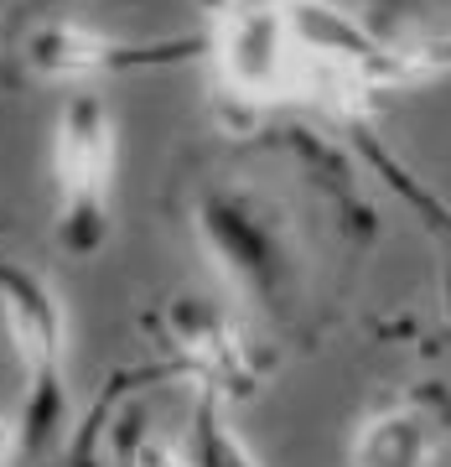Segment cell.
<instances>
[{"label":"cell","instance_id":"cell-2","mask_svg":"<svg viewBox=\"0 0 451 467\" xmlns=\"http://www.w3.org/2000/svg\"><path fill=\"white\" fill-rule=\"evenodd\" d=\"M0 312H5L21 374H26V400H21V426H16L21 451L36 457L57 441L67 420V379H63L67 317L57 291L16 260H0Z\"/></svg>","mask_w":451,"mask_h":467},{"label":"cell","instance_id":"cell-9","mask_svg":"<svg viewBox=\"0 0 451 467\" xmlns=\"http://www.w3.org/2000/svg\"><path fill=\"white\" fill-rule=\"evenodd\" d=\"M119 441H125V451H130L135 467H187L182 451L171 447V441H161V436H146L140 431V420H125Z\"/></svg>","mask_w":451,"mask_h":467},{"label":"cell","instance_id":"cell-3","mask_svg":"<svg viewBox=\"0 0 451 467\" xmlns=\"http://www.w3.org/2000/svg\"><path fill=\"white\" fill-rule=\"evenodd\" d=\"M198 229L218 270L250 301L281 312L296 281V244L281 208L250 187H208L198 198Z\"/></svg>","mask_w":451,"mask_h":467},{"label":"cell","instance_id":"cell-6","mask_svg":"<svg viewBox=\"0 0 451 467\" xmlns=\"http://www.w3.org/2000/svg\"><path fill=\"white\" fill-rule=\"evenodd\" d=\"M167 348H171V364L161 374H187V379H198L202 389H218V395H234V389H250L254 384V368L244 358V343L239 333L229 327L223 312H213L208 301H192L182 296L171 306L167 317Z\"/></svg>","mask_w":451,"mask_h":467},{"label":"cell","instance_id":"cell-7","mask_svg":"<svg viewBox=\"0 0 451 467\" xmlns=\"http://www.w3.org/2000/svg\"><path fill=\"white\" fill-rule=\"evenodd\" d=\"M223 400L229 395H218V389H198V405H192L187 441H182L187 467H260L250 457V447L234 436V426L223 416Z\"/></svg>","mask_w":451,"mask_h":467},{"label":"cell","instance_id":"cell-1","mask_svg":"<svg viewBox=\"0 0 451 467\" xmlns=\"http://www.w3.org/2000/svg\"><path fill=\"white\" fill-rule=\"evenodd\" d=\"M119 135L99 94H67L52 130V192H57V244L67 254H99L109 239Z\"/></svg>","mask_w":451,"mask_h":467},{"label":"cell","instance_id":"cell-11","mask_svg":"<svg viewBox=\"0 0 451 467\" xmlns=\"http://www.w3.org/2000/svg\"><path fill=\"white\" fill-rule=\"evenodd\" d=\"M16 451H21V431L0 416V467H11V457H16Z\"/></svg>","mask_w":451,"mask_h":467},{"label":"cell","instance_id":"cell-4","mask_svg":"<svg viewBox=\"0 0 451 467\" xmlns=\"http://www.w3.org/2000/svg\"><path fill=\"white\" fill-rule=\"evenodd\" d=\"M208 42L198 36H171V42H125L104 36L78 21H26L11 36V63L16 78L32 84H78V78H104V73H140V67H171L202 57Z\"/></svg>","mask_w":451,"mask_h":467},{"label":"cell","instance_id":"cell-10","mask_svg":"<svg viewBox=\"0 0 451 467\" xmlns=\"http://www.w3.org/2000/svg\"><path fill=\"white\" fill-rule=\"evenodd\" d=\"M374 11H384V16H425V11H441L451 0H368Z\"/></svg>","mask_w":451,"mask_h":467},{"label":"cell","instance_id":"cell-5","mask_svg":"<svg viewBox=\"0 0 451 467\" xmlns=\"http://www.w3.org/2000/svg\"><path fill=\"white\" fill-rule=\"evenodd\" d=\"M451 441V395L436 384H420L410 395H395L379 410H368L353 431V467H436Z\"/></svg>","mask_w":451,"mask_h":467},{"label":"cell","instance_id":"cell-8","mask_svg":"<svg viewBox=\"0 0 451 467\" xmlns=\"http://www.w3.org/2000/svg\"><path fill=\"white\" fill-rule=\"evenodd\" d=\"M358 150H364V161H368V167L379 171V177H384V182L395 187V192H400V198L410 202V208H415L420 218H425V229H431L436 239H441V244L451 250V208H446V202L436 198V192H431L425 182H420L415 171H405L400 161H395V156H389V150L379 146V140H374L368 130L358 135Z\"/></svg>","mask_w":451,"mask_h":467},{"label":"cell","instance_id":"cell-12","mask_svg":"<svg viewBox=\"0 0 451 467\" xmlns=\"http://www.w3.org/2000/svg\"><path fill=\"white\" fill-rule=\"evenodd\" d=\"M119 467H135V462H130V451H125V441H119Z\"/></svg>","mask_w":451,"mask_h":467}]
</instances>
